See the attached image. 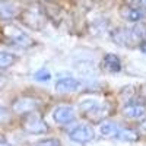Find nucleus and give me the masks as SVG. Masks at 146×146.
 Returning a JSON list of instances; mask_svg holds the SVG:
<instances>
[{
  "mask_svg": "<svg viewBox=\"0 0 146 146\" xmlns=\"http://www.w3.org/2000/svg\"><path fill=\"white\" fill-rule=\"evenodd\" d=\"M2 35L7 42H10L12 45H16V47L28 48L34 44V40L25 31L16 25H12V23H7V25L2 28Z\"/></svg>",
  "mask_w": 146,
  "mask_h": 146,
  "instance_id": "obj_1",
  "label": "nucleus"
},
{
  "mask_svg": "<svg viewBox=\"0 0 146 146\" xmlns=\"http://www.w3.org/2000/svg\"><path fill=\"white\" fill-rule=\"evenodd\" d=\"M19 18L27 28L34 31H42L47 23V15L38 6H31L25 10H22Z\"/></svg>",
  "mask_w": 146,
  "mask_h": 146,
  "instance_id": "obj_2",
  "label": "nucleus"
},
{
  "mask_svg": "<svg viewBox=\"0 0 146 146\" xmlns=\"http://www.w3.org/2000/svg\"><path fill=\"white\" fill-rule=\"evenodd\" d=\"M110 38L113 40L114 44L126 47V48H133V47L140 45V41L136 36L133 28H123V27L114 28L110 31Z\"/></svg>",
  "mask_w": 146,
  "mask_h": 146,
  "instance_id": "obj_3",
  "label": "nucleus"
},
{
  "mask_svg": "<svg viewBox=\"0 0 146 146\" xmlns=\"http://www.w3.org/2000/svg\"><path fill=\"white\" fill-rule=\"evenodd\" d=\"M21 126H22L23 131L29 133V135H42V133L48 131V126L45 123V120L36 111L23 115Z\"/></svg>",
  "mask_w": 146,
  "mask_h": 146,
  "instance_id": "obj_4",
  "label": "nucleus"
},
{
  "mask_svg": "<svg viewBox=\"0 0 146 146\" xmlns=\"http://www.w3.org/2000/svg\"><path fill=\"white\" fill-rule=\"evenodd\" d=\"M40 105H41V101L38 98L29 96V95H22V96L15 98V101L10 105V110H12V113H15V114L27 115L29 113L36 111V110L40 108Z\"/></svg>",
  "mask_w": 146,
  "mask_h": 146,
  "instance_id": "obj_5",
  "label": "nucleus"
},
{
  "mask_svg": "<svg viewBox=\"0 0 146 146\" xmlns=\"http://www.w3.org/2000/svg\"><path fill=\"white\" fill-rule=\"evenodd\" d=\"M95 136H96V133H95L94 127L86 124V123L78 124L69 131V139L72 142H76V143H80V145L92 142L95 139Z\"/></svg>",
  "mask_w": 146,
  "mask_h": 146,
  "instance_id": "obj_6",
  "label": "nucleus"
},
{
  "mask_svg": "<svg viewBox=\"0 0 146 146\" xmlns=\"http://www.w3.org/2000/svg\"><path fill=\"white\" fill-rule=\"evenodd\" d=\"M82 86H83L82 80L73 78V76H66V78L57 79V82L54 85V89L58 94H73V92L80 91Z\"/></svg>",
  "mask_w": 146,
  "mask_h": 146,
  "instance_id": "obj_7",
  "label": "nucleus"
},
{
  "mask_svg": "<svg viewBox=\"0 0 146 146\" xmlns=\"http://www.w3.org/2000/svg\"><path fill=\"white\" fill-rule=\"evenodd\" d=\"M22 9L13 0H0V21L9 22L15 18H19Z\"/></svg>",
  "mask_w": 146,
  "mask_h": 146,
  "instance_id": "obj_8",
  "label": "nucleus"
},
{
  "mask_svg": "<svg viewBox=\"0 0 146 146\" xmlns=\"http://www.w3.org/2000/svg\"><path fill=\"white\" fill-rule=\"evenodd\" d=\"M101 69L105 73H110V75H117L123 70V63H121V58L117 54L113 53H107L102 60H101Z\"/></svg>",
  "mask_w": 146,
  "mask_h": 146,
  "instance_id": "obj_9",
  "label": "nucleus"
},
{
  "mask_svg": "<svg viewBox=\"0 0 146 146\" xmlns=\"http://www.w3.org/2000/svg\"><path fill=\"white\" fill-rule=\"evenodd\" d=\"M53 120H54V123L60 126L70 123V121L75 120V108L70 105H58L53 111Z\"/></svg>",
  "mask_w": 146,
  "mask_h": 146,
  "instance_id": "obj_10",
  "label": "nucleus"
},
{
  "mask_svg": "<svg viewBox=\"0 0 146 146\" xmlns=\"http://www.w3.org/2000/svg\"><path fill=\"white\" fill-rule=\"evenodd\" d=\"M118 15L124 21L130 22V23H139L145 18V10L133 7V6H129V5H123L118 9Z\"/></svg>",
  "mask_w": 146,
  "mask_h": 146,
  "instance_id": "obj_11",
  "label": "nucleus"
},
{
  "mask_svg": "<svg viewBox=\"0 0 146 146\" xmlns=\"http://www.w3.org/2000/svg\"><path fill=\"white\" fill-rule=\"evenodd\" d=\"M73 69L76 73L85 78H95L96 76V66L91 60H76L73 63Z\"/></svg>",
  "mask_w": 146,
  "mask_h": 146,
  "instance_id": "obj_12",
  "label": "nucleus"
},
{
  "mask_svg": "<svg viewBox=\"0 0 146 146\" xmlns=\"http://www.w3.org/2000/svg\"><path fill=\"white\" fill-rule=\"evenodd\" d=\"M146 113V107L140 102H130L127 105H124L123 108V115L130 118V120H135V118H142Z\"/></svg>",
  "mask_w": 146,
  "mask_h": 146,
  "instance_id": "obj_13",
  "label": "nucleus"
},
{
  "mask_svg": "<svg viewBox=\"0 0 146 146\" xmlns=\"http://www.w3.org/2000/svg\"><path fill=\"white\" fill-rule=\"evenodd\" d=\"M110 105L108 104H104V102H101V105L100 107H96L94 111H91V113H88L86 114V117L89 118V120H92V121H102L110 113Z\"/></svg>",
  "mask_w": 146,
  "mask_h": 146,
  "instance_id": "obj_14",
  "label": "nucleus"
},
{
  "mask_svg": "<svg viewBox=\"0 0 146 146\" xmlns=\"http://www.w3.org/2000/svg\"><path fill=\"white\" fill-rule=\"evenodd\" d=\"M118 126L114 123V121H104V123H101L100 126V133H101V136L104 137H108V139H111V137H115L117 136V133H118Z\"/></svg>",
  "mask_w": 146,
  "mask_h": 146,
  "instance_id": "obj_15",
  "label": "nucleus"
},
{
  "mask_svg": "<svg viewBox=\"0 0 146 146\" xmlns=\"http://www.w3.org/2000/svg\"><path fill=\"white\" fill-rule=\"evenodd\" d=\"M100 105H101V101L96 100V98H83V100L79 101L78 108L82 111L83 115H86L88 113L94 111V110H95L96 107H100Z\"/></svg>",
  "mask_w": 146,
  "mask_h": 146,
  "instance_id": "obj_16",
  "label": "nucleus"
},
{
  "mask_svg": "<svg viewBox=\"0 0 146 146\" xmlns=\"http://www.w3.org/2000/svg\"><path fill=\"white\" fill-rule=\"evenodd\" d=\"M115 139H118L121 142H129V143L137 142L139 140V133L136 130H133V129H120Z\"/></svg>",
  "mask_w": 146,
  "mask_h": 146,
  "instance_id": "obj_17",
  "label": "nucleus"
},
{
  "mask_svg": "<svg viewBox=\"0 0 146 146\" xmlns=\"http://www.w3.org/2000/svg\"><path fill=\"white\" fill-rule=\"evenodd\" d=\"M18 57L7 51H0V70H6L16 63Z\"/></svg>",
  "mask_w": 146,
  "mask_h": 146,
  "instance_id": "obj_18",
  "label": "nucleus"
},
{
  "mask_svg": "<svg viewBox=\"0 0 146 146\" xmlns=\"http://www.w3.org/2000/svg\"><path fill=\"white\" fill-rule=\"evenodd\" d=\"M135 96H136V88L131 86V85H127V86H124L120 91V98L123 101H126V102L131 101Z\"/></svg>",
  "mask_w": 146,
  "mask_h": 146,
  "instance_id": "obj_19",
  "label": "nucleus"
},
{
  "mask_svg": "<svg viewBox=\"0 0 146 146\" xmlns=\"http://www.w3.org/2000/svg\"><path fill=\"white\" fill-rule=\"evenodd\" d=\"M32 146H62V142L56 137H45V139H40L34 142Z\"/></svg>",
  "mask_w": 146,
  "mask_h": 146,
  "instance_id": "obj_20",
  "label": "nucleus"
},
{
  "mask_svg": "<svg viewBox=\"0 0 146 146\" xmlns=\"http://www.w3.org/2000/svg\"><path fill=\"white\" fill-rule=\"evenodd\" d=\"M34 79L36 82H48L51 79V73L48 72L47 69H40L34 73Z\"/></svg>",
  "mask_w": 146,
  "mask_h": 146,
  "instance_id": "obj_21",
  "label": "nucleus"
},
{
  "mask_svg": "<svg viewBox=\"0 0 146 146\" xmlns=\"http://www.w3.org/2000/svg\"><path fill=\"white\" fill-rule=\"evenodd\" d=\"M105 29H107V22L104 19L96 21V22H94V25H91V31L92 32H96V34H101Z\"/></svg>",
  "mask_w": 146,
  "mask_h": 146,
  "instance_id": "obj_22",
  "label": "nucleus"
},
{
  "mask_svg": "<svg viewBox=\"0 0 146 146\" xmlns=\"http://www.w3.org/2000/svg\"><path fill=\"white\" fill-rule=\"evenodd\" d=\"M126 5L142 9V10H146V0H126Z\"/></svg>",
  "mask_w": 146,
  "mask_h": 146,
  "instance_id": "obj_23",
  "label": "nucleus"
},
{
  "mask_svg": "<svg viewBox=\"0 0 146 146\" xmlns=\"http://www.w3.org/2000/svg\"><path fill=\"white\" fill-rule=\"evenodd\" d=\"M10 118V111L3 107V105H0V123H5V121H7Z\"/></svg>",
  "mask_w": 146,
  "mask_h": 146,
  "instance_id": "obj_24",
  "label": "nucleus"
},
{
  "mask_svg": "<svg viewBox=\"0 0 146 146\" xmlns=\"http://www.w3.org/2000/svg\"><path fill=\"white\" fill-rule=\"evenodd\" d=\"M139 96H140V100L146 104V83H143L139 88Z\"/></svg>",
  "mask_w": 146,
  "mask_h": 146,
  "instance_id": "obj_25",
  "label": "nucleus"
},
{
  "mask_svg": "<svg viewBox=\"0 0 146 146\" xmlns=\"http://www.w3.org/2000/svg\"><path fill=\"white\" fill-rule=\"evenodd\" d=\"M139 131L140 133H146V117L139 123Z\"/></svg>",
  "mask_w": 146,
  "mask_h": 146,
  "instance_id": "obj_26",
  "label": "nucleus"
},
{
  "mask_svg": "<svg viewBox=\"0 0 146 146\" xmlns=\"http://www.w3.org/2000/svg\"><path fill=\"white\" fill-rule=\"evenodd\" d=\"M139 48H140V51L143 53V56H146V40H143V41L140 42Z\"/></svg>",
  "mask_w": 146,
  "mask_h": 146,
  "instance_id": "obj_27",
  "label": "nucleus"
},
{
  "mask_svg": "<svg viewBox=\"0 0 146 146\" xmlns=\"http://www.w3.org/2000/svg\"><path fill=\"white\" fill-rule=\"evenodd\" d=\"M0 146H13V145H12V143H9L3 136H0Z\"/></svg>",
  "mask_w": 146,
  "mask_h": 146,
  "instance_id": "obj_28",
  "label": "nucleus"
},
{
  "mask_svg": "<svg viewBox=\"0 0 146 146\" xmlns=\"http://www.w3.org/2000/svg\"><path fill=\"white\" fill-rule=\"evenodd\" d=\"M42 2H51V0H42Z\"/></svg>",
  "mask_w": 146,
  "mask_h": 146,
  "instance_id": "obj_29",
  "label": "nucleus"
}]
</instances>
